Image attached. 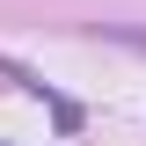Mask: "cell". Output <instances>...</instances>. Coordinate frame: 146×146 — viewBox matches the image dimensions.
Here are the masks:
<instances>
[{
    "label": "cell",
    "instance_id": "cell-1",
    "mask_svg": "<svg viewBox=\"0 0 146 146\" xmlns=\"http://www.w3.org/2000/svg\"><path fill=\"white\" fill-rule=\"evenodd\" d=\"M102 36L124 44V51H146V29H139V22H102Z\"/></svg>",
    "mask_w": 146,
    "mask_h": 146
}]
</instances>
